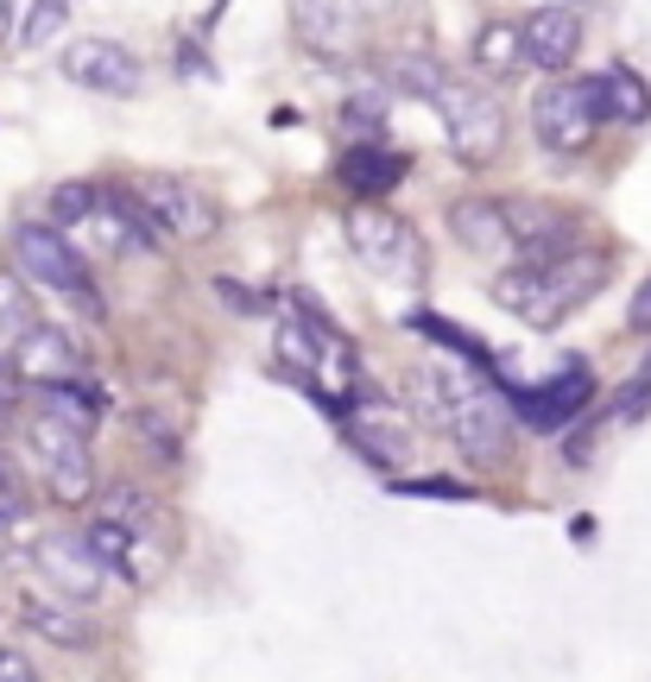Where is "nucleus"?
<instances>
[{
  "mask_svg": "<svg viewBox=\"0 0 651 682\" xmlns=\"http://www.w3.org/2000/svg\"><path fill=\"white\" fill-rule=\"evenodd\" d=\"M393 493L398 500H474V487H462V480H398V474Z\"/></svg>",
  "mask_w": 651,
  "mask_h": 682,
  "instance_id": "33",
  "label": "nucleus"
},
{
  "mask_svg": "<svg viewBox=\"0 0 651 682\" xmlns=\"http://www.w3.org/2000/svg\"><path fill=\"white\" fill-rule=\"evenodd\" d=\"M171 563H178V531H171V518L158 512V518H145V525H133V538H127V556H120V569L133 588H158L165 575H171Z\"/></svg>",
  "mask_w": 651,
  "mask_h": 682,
  "instance_id": "20",
  "label": "nucleus"
},
{
  "mask_svg": "<svg viewBox=\"0 0 651 682\" xmlns=\"http://www.w3.org/2000/svg\"><path fill=\"white\" fill-rule=\"evenodd\" d=\"M335 417H342V436H348V449L361 462L386 467V474L411 467V455H418V424L405 417V404H393V398H380V393H361V398H348Z\"/></svg>",
  "mask_w": 651,
  "mask_h": 682,
  "instance_id": "8",
  "label": "nucleus"
},
{
  "mask_svg": "<svg viewBox=\"0 0 651 682\" xmlns=\"http://www.w3.org/2000/svg\"><path fill=\"white\" fill-rule=\"evenodd\" d=\"M335 178L348 183L355 203H380V196H393L398 183H405V152H393V145H380V140H355L335 158Z\"/></svg>",
  "mask_w": 651,
  "mask_h": 682,
  "instance_id": "17",
  "label": "nucleus"
},
{
  "mask_svg": "<svg viewBox=\"0 0 651 682\" xmlns=\"http://www.w3.org/2000/svg\"><path fill=\"white\" fill-rule=\"evenodd\" d=\"M601 76H570V82H550L538 89V102H532V133H538L544 152H557V158H576L595 145L601 133Z\"/></svg>",
  "mask_w": 651,
  "mask_h": 682,
  "instance_id": "6",
  "label": "nucleus"
},
{
  "mask_svg": "<svg viewBox=\"0 0 651 682\" xmlns=\"http://www.w3.org/2000/svg\"><path fill=\"white\" fill-rule=\"evenodd\" d=\"M102 512H108L114 525H127V531H133V525H145V518H158L152 493H145V487H133V480L108 487V493H102Z\"/></svg>",
  "mask_w": 651,
  "mask_h": 682,
  "instance_id": "29",
  "label": "nucleus"
},
{
  "mask_svg": "<svg viewBox=\"0 0 651 682\" xmlns=\"http://www.w3.org/2000/svg\"><path fill=\"white\" fill-rule=\"evenodd\" d=\"M608 266H614L608 253H588V247L563 253V259H538V266L525 259V266H507L494 279V304L507 317H519L525 329H563L601 291Z\"/></svg>",
  "mask_w": 651,
  "mask_h": 682,
  "instance_id": "2",
  "label": "nucleus"
},
{
  "mask_svg": "<svg viewBox=\"0 0 651 682\" xmlns=\"http://www.w3.org/2000/svg\"><path fill=\"white\" fill-rule=\"evenodd\" d=\"M418 386V404L431 411L436 430H449L456 455L469 467H500L512 455V404L494 379H481V366H462V360H424L411 373Z\"/></svg>",
  "mask_w": 651,
  "mask_h": 682,
  "instance_id": "1",
  "label": "nucleus"
},
{
  "mask_svg": "<svg viewBox=\"0 0 651 682\" xmlns=\"http://www.w3.org/2000/svg\"><path fill=\"white\" fill-rule=\"evenodd\" d=\"M272 317H279V360L310 386V398H323L329 411H342L348 398L373 393V386L361 379V355H355V342L329 323L317 304H297V297H291V304H279Z\"/></svg>",
  "mask_w": 651,
  "mask_h": 682,
  "instance_id": "3",
  "label": "nucleus"
},
{
  "mask_svg": "<svg viewBox=\"0 0 651 682\" xmlns=\"http://www.w3.org/2000/svg\"><path fill=\"white\" fill-rule=\"evenodd\" d=\"M646 411H651V379H626L620 398H614V417H620V424H639Z\"/></svg>",
  "mask_w": 651,
  "mask_h": 682,
  "instance_id": "34",
  "label": "nucleus"
},
{
  "mask_svg": "<svg viewBox=\"0 0 651 682\" xmlns=\"http://www.w3.org/2000/svg\"><path fill=\"white\" fill-rule=\"evenodd\" d=\"M411 329H418V335H431L436 348H449V360H462V366H481V373H487V366H500V355H494L481 335H469L462 323H443V317H411Z\"/></svg>",
  "mask_w": 651,
  "mask_h": 682,
  "instance_id": "25",
  "label": "nucleus"
},
{
  "mask_svg": "<svg viewBox=\"0 0 651 682\" xmlns=\"http://www.w3.org/2000/svg\"><path fill=\"white\" fill-rule=\"evenodd\" d=\"M33 563L38 575L51 581V594L58 601H71V607H95L102 601V588H108V563L89 550L82 538H71V531H51V538L33 543Z\"/></svg>",
  "mask_w": 651,
  "mask_h": 682,
  "instance_id": "13",
  "label": "nucleus"
},
{
  "mask_svg": "<svg viewBox=\"0 0 651 682\" xmlns=\"http://www.w3.org/2000/svg\"><path fill=\"white\" fill-rule=\"evenodd\" d=\"M58 70L71 76L76 89H95V95H114V102H127V95L145 89V64L120 38H71L64 57H58Z\"/></svg>",
  "mask_w": 651,
  "mask_h": 682,
  "instance_id": "12",
  "label": "nucleus"
},
{
  "mask_svg": "<svg viewBox=\"0 0 651 682\" xmlns=\"http://www.w3.org/2000/svg\"><path fill=\"white\" fill-rule=\"evenodd\" d=\"M0 682H38V664L20 645H0Z\"/></svg>",
  "mask_w": 651,
  "mask_h": 682,
  "instance_id": "35",
  "label": "nucleus"
},
{
  "mask_svg": "<svg viewBox=\"0 0 651 682\" xmlns=\"http://www.w3.org/2000/svg\"><path fill=\"white\" fill-rule=\"evenodd\" d=\"M500 216H507L512 253H525L532 266L538 259H563L582 247V216H570L563 203H544V196H500Z\"/></svg>",
  "mask_w": 651,
  "mask_h": 682,
  "instance_id": "11",
  "label": "nucleus"
},
{
  "mask_svg": "<svg viewBox=\"0 0 651 682\" xmlns=\"http://www.w3.org/2000/svg\"><path fill=\"white\" fill-rule=\"evenodd\" d=\"M20 619H26V632H38L44 645L58 651H95L102 645V632H95V619L71 601H58V594H26L20 601Z\"/></svg>",
  "mask_w": 651,
  "mask_h": 682,
  "instance_id": "19",
  "label": "nucleus"
},
{
  "mask_svg": "<svg viewBox=\"0 0 651 682\" xmlns=\"http://www.w3.org/2000/svg\"><path fill=\"white\" fill-rule=\"evenodd\" d=\"M178 70H183V76H190V70H196V76H209V57H203V51H196L190 38L178 44Z\"/></svg>",
  "mask_w": 651,
  "mask_h": 682,
  "instance_id": "38",
  "label": "nucleus"
},
{
  "mask_svg": "<svg viewBox=\"0 0 651 682\" xmlns=\"http://www.w3.org/2000/svg\"><path fill=\"white\" fill-rule=\"evenodd\" d=\"M13 272H20L26 285L64 297V304L82 310V317H102L95 272H89V259L76 253V241L64 234V228H51V221H26V228H13Z\"/></svg>",
  "mask_w": 651,
  "mask_h": 682,
  "instance_id": "4",
  "label": "nucleus"
},
{
  "mask_svg": "<svg viewBox=\"0 0 651 682\" xmlns=\"http://www.w3.org/2000/svg\"><path fill=\"white\" fill-rule=\"evenodd\" d=\"M13 430V398H0V436Z\"/></svg>",
  "mask_w": 651,
  "mask_h": 682,
  "instance_id": "39",
  "label": "nucleus"
},
{
  "mask_svg": "<svg viewBox=\"0 0 651 682\" xmlns=\"http://www.w3.org/2000/svg\"><path fill=\"white\" fill-rule=\"evenodd\" d=\"M449 234H456L469 253H481V259L512 253L507 216H500V203H494V196H456V203H449Z\"/></svg>",
  "mask_w": 651,
  "mask_h": 682,
  "instance_id": "21",
  "label": "nucleus"
},
{
  "mask_svg": "<svg viewBox=\"0 0 651 682\" xmlns=\"http://www.w3.org/2000/svg\"><path fill=\"white\" fill-rule=\"evenodd\" d=\"M38 411L58 417V424H71V430H82V436H95L102 411H108V393L76 373V379H58V386H38Z\"/></svg>",
  "mask_w": 651,
  "mask_h": 682,
  "instance_id": "22",
  "label": "nucleus"
},
{
  "mask_svg": "<svg viewBox=\"0 0 651 682\" xmlns=\"http://www.w3.org/2000/svg\"><path fill=\"white\" fill-rule=\"evenodd\" d=\"M474 70H481V76L525 70V38H519V26H507V20H487V26L474 33Z\"/></svg>",
  "mask_w": 651,
  "mask_h": 682,
  "instance_id": "24",
  "label": "nucleus"
},
{
  "mask_svg": "<svg viewBox=\"0 0 651 682\" xmlns=\"http://www.w3.org/2000/svg\"><path fill=\"white\" fill-rule=\"evenodd\" d=\"M348 247L361 259L373 279H393V285H418L424 279V241H418V228L393 209H380V203H355L348 216Z\"/></svg>",
  "mask_w": 651,
  "mask_h": 682,
  "instance_id": "5",
  "label": "nucleus"
},
{
  "mask_svg": "<svg viewBox=\"0 0 651 682\" xmlns=\"http://www.w3.org/2000/svg\"><path fill=\"white\" fill-rule=\"evenodd\" d=\"M145 203V216L165 228V241H183V247H209L221 234V203L209 190H196V183L183 178H145L133 183Z\"/></svg>",
  "mask_w": 651,
  "mask_h": 682,
  "instance_id": "10",
  "label": "nucleus"
},
{
  "mask_svg": "<svg viewBox=\"0 0 651 682\" xmlns=\"http://www.w3.org/2000/svg\"><path fill=\"white\" fill-rule=\"evenodd\" d=\"M601 114L620 120V127H646L651 120V82L646 76H633L626 64L601 70Z\"/></svg>",
  "mask_w": 651,
  "mask_h": 682,
  "instance_id": "23",
  "label": "nucleus"
},
{
  "mask_svg": "<svg viewBox=\"0 0 651 682\" xmlns=\"http://www.w3.org/2000/svg\"><path fill=\"white\" fill-rule=\"evenodd\" d=\"M26 449H33L38 474H44V493H51L58 505H89L95 500V449H89V436L82 430L44 417V411H33V417H26Z\"/></svg>",
  "mask_w": 651,
  "mask_h": 682,
  "instance_id": "7",
  "label": "nucleus"
},
{
  "mask_svg": "<svg viewBox=\"0 0 651 682\" xmlns=\"http://www.w3.org/2000/svg\"><path fill=\"white\" fill-rule=\"evenodd\" d=\"M626 329H633V335H651V279L633 291V304H626Z\"/></svg>",
  "mask_w": 651,
  "mask_h": 682,
  "instance_id": "37",
  "label": "nucleus"
},
{
  "mask_svg": "<svg viewBox=\"0 0 651 682\" xmlns=\"http://www.w3.org/2000/svg\"><path fill=\"white\" fill-rule=\"evenodd\" d=\"M0 505H13V512H26V474L0 455Z\"/></svg>",
  "mask_w": 651,
  "mask_h": 682,
  "instance_id": "36",
  "label": "nucleus"
},
{
  "mask_svg": "<svg viewBox=\"0 0 651 682\" xmlns=\"http://www.w3.org/2000/svg\"><path fill=\"white\" fill-rule=\"evenodd\" d=\"M127 538H133V531H127V525H114L108 512H95V518H89V531H82V543H89V550H95L108 569H120V556H127Z\"/></svg>",
  "mask_w": 651,
  "mask_h": 682,
  "instance_id": "31",
  "label": "nucleus"
},
{
  "mask_svg": "<svg viewBox=\"0 0 651 682\" xmlns=\"http://www.w3.org/2000/svg\"><path fill=\"white\" fill-rule=\"evenodd\" d=\"M386 82H393L398 95H411V102H431V108L449 95V70H443L436 57H393Z\"/></svg>",
  "mask_w": 651,
  "mask_h": 682,
  "instance_id": "27",
  "label": "nucleus"
},
{
  "mask_svg": "<svg viewBox=\"0 0 651 682\" xmlns=\"http://www.w3.org/2000/svg\"><path fill=\"white\" fill-rule=\"evenodd\" d=\"M291 26L304 38V51H317V57H355L367 38V20L355 0H291Z\"/></svg>",
  "mask_w": 651,
  "mask_h": 682,
  "instance_id": "15",
  "label": "nucleus"
},
{
  "mask_svg": "<svg viewBox=\"0 0 651 682\" xmlns=\"http://www.w3.org/2000/svg\"><path fill=\"white\" fill-rule=\"evenodd\" d=\"M216 297H221V310H234V317H272V310H279L272 291L247 285V279H228V272L216 279Z\"/></svg>",
  "mask_w": 651,
  "mask_h": 682,
  "instance_id": "30",
  "label": "nucleus"
},
{
  "mask_svg": "<svg viewBox=\"0 0 651 682\" xmlns=\"http://www.w3.org/2000/svg\"><path fill=\"white\" fill-rule=\"evenodd\" d=\"M639 379H651V360H646V373H639Z\"/></svg>",
  "mask_w": 651,
  "mask_h": 682,
  "instance_id": "42",
  "label": "nucleus"
},
{
  "mask_svg": "<svg viewBox=\"0 0 651 682\" xmlns=\"http://www.w3.org/2000/svg\"><path fill=\"white\" fill-rule=\"evenodd\" d=\"M436 114H443V127H449V158H456V165L487 171V165L507 152V108H500L494 89H456V82H449V95L436 102Z\"/></svg>",
  "mask_w": 651,
  "mask_h": 682,
  "instance_id": "9",
  "label": "nucleus"
},
{
  "mask_svg": "<svg viewBox=\"0 0 651 682\" xmlns=\"http://www.w3.org/2000/svg\"><path fill=\"white\" fill-rule=\"evenodd\" d=\"M7 366H13V379H26V386H58V379H76V373H82V342L58 323H33L13 342Z\"/></svg>",
  "mask_w": 651,
  "mask_h": 682,
  "instance_id": "16",
  "label": "nucleus"
},
{
  "mask_svg": "<svg viewBox=\"0 0 651 682\" xmlns=\"http://www.w3.org/2000/svg\"><path fill=\"white\" fill-rule=\"evenodd\" d=\"M0 398H13V366H0Z\"/></svg>",
  "mask_w": 651,
  "mask_h": 682,
  "instance_id": "41",
  "label": "nucleus"
},
{
  "mask_svg": "<svg viewBox=\"0 0 651 682\" xmlns=\"http://www.w3.org/2000/svg\"><path fill=\"white\" fill-rule=\"evenodd\" d=\"M507 393V404L532 424V430H563L570 417H582L588 404H595V373L588 366H563V373H550L544 386H500Z\"/></svg>",
  "mask_w": 651,
  "mask_h": 682,
  "instance_id": "14",
  "label": "nucleus"
},
{
  "mask_svg": "<svg viewBox=\"0 0 651 682\" xmlns=\"http://www.w3.org/2000/svg\"><path fill=\"white\" fill-rule=\"evenodd\" d=\"M519 38H525V64H538V70H570L582 57V13H570V7H538V13L519 26Z\"/></svg>",
  "mask_w": 651,
  "mask_h": 682,
  "instance_id": "18",
  "label": "nucleus"
},
{
  "mask_svg": "<svg viewBox=\"0 0 651 682\" xmlns=\"http://www.w3.org/2000/svg\"><path fill=\"white\" fill-rule=\"evenodd\" d=\"M13 525H20V512H13V505H0V531H13Z\"/></svg>",
  "mask_w": 651,
  "mask_h": 682,
  "instance_id": "40",
  "label": "nucleus"
},
{
  "mask_svg": "<svg viewBox=\"0 0 651 682\" xmlns=\"http://www.w3.org/2000/svg\"><path fill=\"white\" fill-rule=\"evenodd\" d=\"M64 20H71V0H33V13H26V26H20V44L58 38L64 33Z\"/></svg>",
  "mask_w": 651,
  "mask_h": 682,
  "instance_id": "32",
  "label": "nucleus"
},
{
  "mask_svg": "<svg viewBox=\"0 0 651 682\" xmlns=\"http://www.w3.org/2000/svg\"><path fill=\"white\" fill-rule=\"evenodd\" d=\"M38 323V304H33V285L20 272H0V360L13 355V342Z\"/></svg>",
  "mask_w": 651,
  "mask_h": 682,
  "instance_id": "26",
  "label": "nucleus"
},
{
  "mask_svg": "<svg viewBox=\"0 0 651 682\" xmlns=\"http://www.w3.org/2000/svg\"><path fill=\"white\" fill-rule=\"evenodd\" d=\"M95 196H102V183H58V190H51V203H44V209H51V228H64V234H71L76 221L95 209Z\"/></svg>",
  "mask_w": 651,
  "mask_h": 682,
  "instance_id": "28",
  "label": "nucleus"
}]
</instances>
